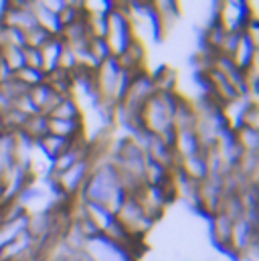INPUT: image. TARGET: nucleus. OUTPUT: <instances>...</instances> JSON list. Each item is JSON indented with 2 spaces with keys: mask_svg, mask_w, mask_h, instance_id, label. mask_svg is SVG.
<instances>
[{
  "mask_svg": "<svg viewBox=\"0 0 259 261\" xmlns=\"http://www.w3.org/2000/svg\"><path fill=\"white\" fill-rule=\"evenodd\" d=\"M126 195L128 193L124 189V182H122L116 166L106 158V160H93L89 178L77 200L101 204V206L110 208L112 213H116Z\"/></svg>",
  "mask_w": 259,
  "mask_h": 261,
  "instance_id": "obj_1",
  "label": "nucleus"
},
{
  "mask_svg": "<svg viewBox=\"0 0 259 261\" xmlns=\"http://www.w3.org/2000/svg\"><path fill=\"white\" fill-rule=\"evenodd\" d=\"M185 97L178 91H170V93H154L146 106L142 108V128L152 134L158 136L166 142L172 144L174 140V114L180 106Z\"/></svg>",
  "mask_w": 259,
  "mask_h": 261,
  "instance_id": "obj_2",
  "label": "nucleus"
},
{
  "mask_svg": "<svg viewBox=\"0 0 259 261\" xmlns=\"http://www.w3.org/2000/svg\"><path fill=\"white\" fill-rule=\"evenodd\" d=\"M136 39L138 37L134 31V22L130 18L128 2H112V6L106 12V37H103L112 57H120Z\"/></svg>",
  "mask_w": 259,
  "mask_h": 261,
  "instance_id": "obj_3",
  "label": "nucleus"
},
{
  "mask_svg": "<svg viewBox=\"0 0 259 261\" xmlns=\"http://www.w3.org/2000/svg\"><path fill=\"white\" fill-rule=\"evenodd\" d=\"M83 261H138V251L124 243H118L106 235H93L83 243Z\"/></svg>",
  "mask_w": 259,
  "mask_h": 261,
  "instance_id": "obj_4",
  "label": "nucleus"
},
{
  "mask_svg": "<svg viewBox=\"0 0 259 261\" xmlns=\"http://www.w3.org/2000/svg\"><path fill=\"white\" fill-rule=\"evenodd\" d=\"M93 166V158H83L79 162H75L73 166H69L63 172L57 174H49V180L53 182V187L57 189V193L67 198V200H77Z\"/></svg>",
  "mask_w": 259,
  "mask_h": 261,
  "instance_id": "obj_5",
  "label": "nucleus"
},
{
  "mask_svg": "<svg viewBox=\"0 0 259 261\" xmlns=\"http://www.w3.org/2000/svg\"><path fill=\"white\" fill-rule=\"evenodd\" d=\"M116 219L124 227V231L128 233L134 241H138V243L144 239V235L154 225V221L146 215V211L142 208L140 200L134 195H126V198L122 200V204L116 211Z\"/></svg>",
  "mask_w": 259,
  "mask_h": 261,
  "instance_id": "obj_6",
  "label": "nucleus"
},
{
  "mask_svg": "<svg viewBox=\"0 0 259 261\" xmlns=\"http://www.w3.org/2000/svg\"><path fill=\"white\" fill-rule=\"evenodd\" d=\"M253 16L255 12L251 2L229 0V2H217V8H215V20L227 33H243Z\"/></svg>",
  "mask_w": 259,
  "mask_h": 261,
  "instance_id": "obj_7",
  "label": "nucleus"
},
{
  "mask_svg": "<svg viewBox=\"0 0 259 261\" xmlns=\"http://www.w3.org/2000/svg\"><path fill=\"white\" fill-rule=\"evenodd\" d=\"M0 22L14 27L22 33H29L31 29L39 27L35 12H33V0H18V2H4L0 8Z\"/></svg>",
  "mask_w": 259,
  "mask_h": 261,
  "instance_id": "obj_8",
  "label": "nucleus"
},
{
  "mask_svg": "<svg viewBox=\"0 0 259 261\" xmlns=\"http://www.w3.org/2000/svg\"><path fill=\"white\" fill-rule=\"evenodd\" d=\"M257 245V225L249 223L245 217L237 219L233 223V231H231V241L227 247V253H231L235 259H243L245 253Z\"/></svg>",
  "mask_w": 259,
  "mask_h": 261,
  "instance_id": "obj_9",
  "label": "nucleus"
},
{
  "mask_svg": "<svg viewBox=\"0 0 259 261\" xmlns=\"http://www.w3.org/2000/svg\"><path fill=\"white\" fill-rule=\"evenodd\" d=\"M229 59L241 71H247L253 65H257V41L251 39L247 33H241L239 41H237V47H235V51Z\"/></svg>",
  "mask_w": 259,
  "mask_h": 261,
  "instance_id": "obj_10",
  "label": "nucleus"
},
{
  "mask_svg": "<svg viewBox=\"0 0 259 261\" xmlns=\"http://www.w3.org/2000/svg\"><path fill=\"white\" fill-rule=\"evenodd\" d=\"M233 219L227 217L225 213H213L211 215V239L215 243V247L227 251L229 241H231V231H233Z\"/></svg>",
  "mask_w": 259,
  "mask_h": 261,
  "instance_id": "obj_11",
  "label": "nucleus"
},
{
  "mask_svg": "<svg viewBox=\"0 0 259 261\" xmlns=\"http://www.w3.org/2000/svg\"><path fill=\"white\" fill-rule=\"evenodd\" d=\"M29 97H31V101H33L37 114H45V116H47V114L55 108V103L61 99V95H57V93L53 91V87L47 83V79H45L43 83L31 87V89H29Z\"/></svg>",
  "mask_w": 259,
  "mask_h": 261,
  "instance_id": "obj_12",
  "label": "nucleus"
},
{
  "mask_svg": "<svg viewBox=\"0 0 259 261\" xmlns=\"http://www.w3.org/2000/svg\"><path fill=\"white\" fill-rule=\"evenodd\" d=\"M118 63L122 65L124 71H130V73H136V71H142L144 69V61H146V49H144V43L142 39H136L128 49L116 57Z\"/></svg>",
  "mask_w": 259,
  "mask_h": 261,
  "instance_id": "obj_13",
  "label": "nucleus"
},
{
  "mask_svg": "<svg viewBox=\"0 0 259 261\" xmlns=\"http://www.w3.org/2000/svg\"><path fill=\"white\" fill-rule=\"evenodd\" d=\"M49 134L63 138L69 142H77L83 138V122L81 120H55L49 118Z\"/></svg>",
  "mask_w": 259,
  "mask_h": 261,
  "instance_id": "obj_14",
  "label": "nucleus"
},
{
  "mask_svg": "<svg viewBox=\"0 0 259 261\" xmlns=\"http://www.w3.org/2000/svg\"><path fill=\"white\" fill-rule=\"evenodd\" d=\"M63 47H65L63 39H61L59 35H55V37L41 49V59H43V73H45V77L59 69Z\"/></svg>",
  "mask_w": 259,
  "mask_h": 261,
  "instance_id": "obj_15",
  "label": "nucleus"
},
{
  "mask_svg": "<svg viewBox=\"0 0 259 261\" xmlns=\"http://www.w3.org/2000/svg\"><path fill=\"white\" fill-rule=\"evenodd\" d=\"M33 12H35L37 24H39L41 29L49 31L51 35H59V33H61L59 14H55V12L45 4V0H33Z\"/></svg>",
  "mask_w": 259,
  "mask_h": 261,
  "instance_id": "obj_16",
  "label": "nucleus"
},
{
  "mask_svg": "<svg viewBox=\"0 0 259 261\" xmlns=\"http://www.w3.org/2000/svg\"><path fill=\"white\" fill-rule=\"evenodd\" d=\"M47 118H55V120H81V106L73 95H65L61 97L55 108L47 114Z\"/></svg>",
  "mask_w": 259,
  "mask_h": 261,
  "instance_id": "obj_17",
  "label": "nucleus"
},
{
  "mask_svg": "<svg viewBox=\"0 0 259 261\" xmlns=\"http://www.w3.org/2000/svg\"><path fill=\"white\" fill-rule=\"evenodd\" d=\"M71 144H73V142H69V140H63V138H57V136L47 134L45 138H41V140L37 142V148L41 150V154H43L49 162H53L55 158H59V156L63 154L65 150H69Z\"/></svg>",
  "mask_w": 259,
  "mask_h": 261,
  "instance_id": "obj_18",
  "label": "nucleus"
},
{
  "mask_svg": "<svg viewBox=\"0 0 259 261\" xmlns=\"http://www.w3.org/2000/svg\"><path fill=\"white\" fill-rule=\"evenodd\" d=\"M150 75H152V83H154L156 93H170V91H176L178 75H176L174 69H170V67H160L156 73H150Z\"/></svg>",
  "mask_w": 259,
  "mask_h": 261,
  "instance_id": "obj_19",
  "label": "nucleus"
},
{
  "mask_svg": "<svg viewBox=\"0 0 259 261\" xmlns=\"http://www.w3.org/2000/svg\"><path fill=\"white\" fill-rule=\"evenodd\" d=\"M20 134H24L27 138H31L35 144L41 140V138H45L47 134H49V118L45 116V114H35V116H31L29 120H27V124H24V128Z\"/></svg>",
  "mask_w": 259,
  "mask_h": 261,
  "instance_id": "obj_20",
  "label": "nucleus"
},
{
  "mask_svg": "<svg viewBox=\"0 0 259 261\" xmlns=\"http://www.w3.org/2000/svg\"><path fill=\"white\" fill-rule=\"evenodd\" d=\"M235 140L243 154H259V130L251 128H237L233 130Z\"/></svg>",
  "mask_w": 259,
  "mask_h": 261,
  "instance_id": "obj_21",
  "label": "nucleus"
},
{
  "mask_svg": "<svg viewBox=\"0 0 259 261\" xmlns=\"http://www.w3.org/2000/svg\"><path fill=\"white\" fill-rule=\"evenodd\" d=\"M0 59L12 73L24 67V47H4L0 49Z\"/></svg>",
  "mask_w": 259,
  "mask_h": 261,
  "instance_id": "obj_22",
  "label": "nucleus"
},
{
  "mask_svg": "<svg viewBox=\"0 0 259 261\" xmlns=\"http://www.w3.org/2000/svg\"><path fill=\"white\" fill-rule=\"evenodd\" d=\"M55 35H51L49 31H45V29H41V27H35V29H31L29 33H24V47H31V49H43L51 39H53Z\"/></svg>",
  "mask_w": 259,
  "mask_h": 261,
  "instance_id": "obj_23",
  "label": "nucleus"
},
{
  "mask_svg": "<svg viewBox=\"0 0 259 261\" xmlns=\"http://www.w3.org/2000/svg\"><path fill=\"white\" fill-rule=\"evenodd\" d=\"M14 79H16V81H20L24 87H29V89H31V87H35V85L43 83L47 77H45V73H43V71L22 67L20 71H16V73H14Z\"/></svg>",
  "mask_w": 259,
  "mask_h": 261,
  "instance_id": "obj_24",
  "label": "nucleus"
},
{
  "mask_svg": "<svg viewBox=\"0 0 259 261\" xmlns=\"http://www.w3.org/2000/svg\"><path fill=\"white\" fill-rule=\"evenodd\" d=\"M241 128H251V130H259V106L253 101L247 106V110L243 112L241 118Z\"/></svg>",
  "mask_w": 259,
  "mask_h": 261,
  "instance_id": "obj_25",
  "label": "nucleus"
},
{
  "mask_svg": "<svg viewBox=\"0 0 259 261\" xmlns=\"http://www.w3.org/2000/svg\"><path fill=\"white\" fill-rule=\"evenodd\" d=\"M24 67L43 71V59H41V51H39V49L24 47Z\"/></svg>",
  "mask_w": 259,
  "mask_h": 261,
  "instance_id": "obj_26",
  "label": "nucleus"
},
{
  "mask_svg": "<svg viewBox=\"0 0 259 261\" xmlns=\"http://www.w3.org/2000/svg\"><path fill=\"white\" fill-rule=\"evenodd\" d=\"M2 213H4V206H0V223H2V219H4V215H2Z\"/></svg>",
  "mask_w": 259,
  "mask_h": 261,
  "instance_id": "obj_27",
  "label": "nucleus"
}]
</instances>
